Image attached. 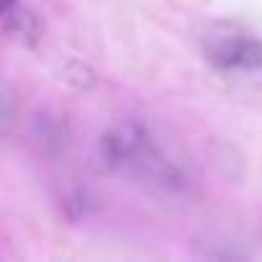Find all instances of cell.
I'll return each instance as SVG.
<instances>
[{
  "mask_svg": "<svg viewBox=\"0 0 262 262\" xmlns=\"http://www.w3.org/2000/svg\"><path fill=\"white\" fill-rule=\"evenodd\" d=\"M93 162L100 172L123 178L162 198H180L193 188L188 165L157 139L142 118L126 116L108 123L93 144Z\"/></svg>",
  "mask_w": 262,
  "mask_h": 262,
  "instance_id": "1",
  "label": "cell"
},
{
  "mask_svg": "<svg viewBox=\"0 0 262 262\" xmlns=\"http://www.w3.org/2000/svg\"><path fill=\"white\" fill-rule=\"evenodd\" d=\"M203 59L224 77H262V39L234 21H216L201 36Z\"/></svg>",
  "mask_w": 262,
  "mask_h": 262,
  "instance_id": "2",
  "label": "cell"
},
{
  "mask_svg": "<svg viewBox=\"0 0 262 262\" xmlns=\"http://www.w3.org/2000/svg\"><path fill=\"white\" fill-rule=\"evenodd\" d=\"M3 29L13 41L34 47L44 34V21L26 0H3Z\"/></svg>",
  "mask_w": 262,
  "mask_h": 262,
  "instance_id": "3",
  "label": "cell"
},
{
  "mask_svg": "<svg viewBox=\"0 0 262 262\" xmlns=\"http://www.w3.org/2000/svg\"><path fill=\"white\" fill-rule=\"evenodd\" d=\"M34 142L49 152V155H57L67 147V128L64 123L57 118V116H49V113H41L34 118Z\"/></svg>",
  "mask_w": 262,
  "mask_h": 262,
  "instance_id": "4",
  "label": "cell"
}]
</instances>
